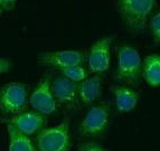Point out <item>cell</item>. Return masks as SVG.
I'll use <instances>...</instances> for the list:
<instances>
[{
  "mask_svg": "<svg viewBox=\"0 0 160 151\" xmlns=\"http://www.w3.org/2000/svg\"><path fill=\"white\" fill-rule=\"evenodd\" d=\"M157 7V0H117V9L126 28L139 34L147 28L148 20Z\"/></svg>",
  "mask_w": 160,
  "mask_h": 151,
  "instance_id": "1",
  "label": "cell"
},
{
  "mask_svg": "<svg viewBox=\"0 0 160 151\" xmlns=\"http://www.w3.org/2000/svg\"><path fill=\"white\" fill-rule=\"evenodd\" d=\"M142 76V61L134 47L123 44L118 49V65L115 78L121 84L138 85Z\"/></svg>",
  "mask_w": 160,
  "mask_h": 151,
  "instance_id": "2",
  "label": "cell"
},
{
  "mask_svg": "<svg viewBox=\"0 0 160 151\" xmlns=\"http://www.w3.org/2000/svg\"><path fill=\"white\" fill-rule=\"evenodd\" d=\"M69 119L65 118L58 125L43 129L36 137L37 151H71Z\"/></svg>",
  "mask_w": 160,
  "mask_h": 151,
  "instance_id": "3",
  "label": "cell"
},
{
  "mask_svg": "<svg viewBox=\"0 0 160 151\" xmlns=\"http://www.w3.org/2000/svg\"><path fill=\"white\" fill-rule=\"evenodd\" d=\"M28 86L24 83L12 82L0 88V111L3 115H17L27 106Z\"/></svg>",
  "mask_w": 160,
  "mask_h": 151,
  "instance_id": "4",
  "label": "cell"
},
{
  "mask_svg": "<svg viewBox=\"0 0 160 151\" xmlns=\"http://www.w3.org/2000/svg\"><path fill=\"white\" fill-rule=\"evenodd\" d=\"M110 106L105 102L92 106L80 124V132L85 137H99L109 127Z\"/></svg>",
  "mask_w": 160,
  "mask_h": 151,
  "instance_id": "5",
  "label": "cell"
},
{
  "mask_svg": "<svg viewBox=\"0 0 160 151\" xmlns=\"http://www.w3.org/2000/svg\"><path fill=\"white\" fill-rule=\"evenodd\" d=\"M29 103L34 111L44 115H51L57 112V101L52 92V78L49 74H45L38 82L29 98Z\"/></svg>",
  "mask_w": 160,
  "mask_h": 151,
  "instance_id": "6",
  "label": "cell"
},
{
  "mask_svg": "<svg viewBox=\"0 0 160 151\" xmlns=\"http://www.w3.org/2000/svg\"><path fill=\"white\" fill-rule=\"evenodd\" d=\"M111 45L112 37L107 36L96 40L90 48L88 56V67L90 73L103 74L111 65Z\"/></svg>",
  "mask_w": 160,
  "mask_h": 151,
  "instance_id": "7",
  "label": "cell"
},
{
  "mask_svg": "<svg viewBox=\"0 0 160 151\" xmlns=\"http://www.w3.org/2000/svg\"><path fill=\"white\" fill-rule=\"evenodd\" d=\"M37 59L42 65L62 69L75 65H83L86 61V56L81 50H52L40 53Z\"/></svg>",
  "mask_w": 160,
  "mask_h": 151,
  "instance_id": "8",
  "label": "cell"
},
{
  "mask_svg": "<svg viewBox=\"0 0 160 151\" xmlns=\"http://www.w3.org/2000/svg\"><path fill=\"white\" fill-rule=\"evenodd\" d=\"M3 122L12 124L24 134L32 135L43 130L44 127L47 124V115L36 111H27L13 115Z\"/></svg>",
  "mask_w": 160,
  "mask_h": 151,
  "instance_id": "9",
  "label": "cell"
},
{
  "mask_svg": "<svg viewBox=\"0 0 160 151\" xmlns=\"http://www.w3.org/2000/svg\"><path fill=\"white\" fill-rule=\"evenodd\" d=\"M78 83L72 82L62 75L52 82V92L59 104L75 108L78 101Z\"/></svg>",
  "mask_w": 160,
  "mask_h": 151,
  "instance_id": "10",
  "label": "cell"
},
{
  "mask_svg": "<svg viewBox=\"0 0 160 151\" xmlns=\"http://www.w3.org/2000/svg\"><path fill=\"white\" fill-rule=\"evenodd\" d=\"M102 77L100 74L88 77L86 80L78 83V100L84 105H91L101 96Z\"/></svg>",
  "mask_w": 160,
  "mask_h": 151,
  "instance_id": "11",
  "label": "cell"
},
{
  "mask_svg": "<svg viewBox=\"0 0 160 151\" xmlns=\"http://www.w3.org/2000/svg\"><path fill=\"white\" fill-rule=\"evenodd\" d=\"M111 92L114 95V103L119 112L126 113L136 109L139 102V93L126 85H113Z\"/></svg>",
  "mask_w": 160,
  "mask_h": 151,
  "instance_id": "12",
  "label": "cell"
},
{
  "mask_svg": "<svg viewBox=\"0 0 160 151\" xmlns=\"http://www.w3.org/2000/svg\"><path fill=\"white\" fill-rule=\"evenodd\" d=\"M142 77L152 88L160 86V55L151 54L142 62Z\"/></svg>",
  "mask_w": 160,
  "mask_h": 151,
  "instance_id": "13",
  "label": "cell"
},
{
  "mask_svg": "<svg viewBox=\"0 0 160 151\" xmlns=\"http://www.w3.org/2000/svg\"><path fill=\"white\" fill-rule=\"evenodd\" d=\"M9 134V151H37L29 135L24 134L10 123H6Z\"/></svg>",
  "mask_w": 160,
  "mask_h": 151,
  "instance_id": "14",
  "label": "cell"
},
{
  "mask_svg": "<svg viewBox=\"0 0 160 151\" xmlns=\"http://www.w3.org/2000/svg\"><path fill=\"white\" fill-rule=\"evenodd\" d=\"M59 71L62 72L63 76L75 83H81L82 81L86 80L88 75V72L84 68L83 65H75V66L65 67V68H62Z\"/></svg>",
  "mask_w": 160,
  "mask_h": 151,
  "instance_id": "15",
  "label": "cell"
},
{
  "mask_svg": "<svg viewBox=\"0 0 160 151\" xmlns=\"http://www.w3.org/2000/svg\"><path fill=\"white\" fill-rule=\"evenodd\" d=\"M150 30L155 45H160V9L150 17Z\"/></svg>",
  "mask_w": 160,
  "mask_h": 151,
  "instance_id": "16",
  "label": "cell"
},
{
  "mask_svg": "<svg viewBox=\"0 0 160 151\" xmlns=\"http://www.w3.org/2000/svg\"><path fill=\"white\" fill-rule=\"evenodd\" d=\"M78 151H108L96 142H84L78 146Z\"/></svg>",
  "mask_w": 160,
  "mask_h": 151,
  "instance_id": "17",
  "label": "cell"
},
{
  "mask_svg": "<svg viewBox=\"0 0 160 151\" xmlns=\"http://www.w3.org/2000/svg\"><path fill=\"white\" fill-rule=\"evenodd\" d=\"M17 5V0H0V7L2 10L10 11L12 10Z\"/></svg>",
  "mask_w": 160,
  "mask_h": 151,
  "instance_id": "18",
  "label": "cell"
},
{
  "mask_svg": "<svg viewBox=\"0 0 160 151\" xmlns=\"http://www.w3.org/2000/svg\"><path fill=\"white\" fill-rule=\"evenodd\" d=\"M12 64L9 59L7 58H0V74H5V73H8L11 69Z\"/></svg>",
  "mask_w": 160,
  "mask_h": 151,
  "instance_id": "19",
  "label": "cell"
},
{
  "mask_svg": "<svg viewBox=\"0 0 160 151\" xmlns=\"http://www.w3.org/2000/svg\"><path fill=\"white\" fill-rule=\"evenodd\" d=\"M2 8H1V7H0V16H1V15H2Z\"/></svg>",
  "mask_w": 160,
  "mask_h": 151,
  "instance_id": "20",
  "label": "cell"
}]
</instances>
